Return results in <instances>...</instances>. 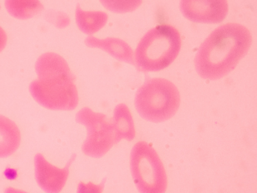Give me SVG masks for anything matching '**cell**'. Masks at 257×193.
Segmentation results:
<instances>
[{
	"label": "cell",
	"mask_w": 257,
	"mask_h": 193,
	"mask_svg": "<svg viewBox=\"0 0 257 193\" xmlns=\"http://www.w3.org/2000/svg\"><path fill=\"white\" fill-rule=\"evenodd\" d=\"M7 43V35L5 30L0 27V53L5 48Z\"/></svg>",
	"instance_id": "obj_17"
},
{
	"label": "cell",
	"mask_w": 257,
	"mask_h": 193,
	"mask_svg": "<svg viewBox=\"0 0 257 193\" xmlns=\"http://www.w3.org/2000/svg\"><path fill=\"white\" fill-rule=\"evenodd\" d=\"M85 44L90 47L101 49L116 59L135 64L132 47L120 39H98L90 37L86 39Z\"/></svg>",
	"instance_id": "obj_10"
},
{
	"label": "cell",
	"mask_w": 257,
	"mask_h": 193,
	"mask_svg": "<svg viewBox=\"0 0 257 193\" xmlns=\"http://www.w3.org/2000/svg\"><path fill=\"white\" fill-rule=\"evenodd\" d=\"M21 142L17 125L7 117L0 115V158H7L17 152Z\"/></svg>",
	"instance_id": "obj_11"
},
{
	"label": "cell",
	"mask_w": 257,
	"mask_h": 193,
	"mask_svg": "<svg viewBox=\"0 0 257 193\" xmlns=\"http://www.w3.org/2000/svg\"><path fill=\"white\" fill-rule=\"evenodd\" d=\"M38 80H64L74 81L68 63L61 56L55 53H46L40 56L36 63Z\"/></svg>",
	"instance_id": "obj_9"
},
{
	"label": "cell",
	"mask_w": 257,
	"mask_h": 193,
	"mask_svg": "<svg viewBox=\"0 0 257 193\" xmlns=\"http://www.w3.org/2000/svg\"><path fill=\"white\" fill-rule=\"evenodd\" d=\"M6 8L9 14L20 20L32 18L40 14L44 10V6L40 1H12L7 0L5 3Z\"/></svg>",
	"instance_id": "obj_14"
},
{
	"label": "cell",
	"mask_w": 257,
	"mask_h": 193,
	"mask_svg": "<svg viewBox=\"0 0 257 193\" xmlns=\"http://www.w3.org/2000/svg\"><path fill=\"white\" fill-rule=\"evenodd\" d=\"M101 3L109 10L117 13L132 11L142 4V1H101Z\"/></svg>",
	"instance_id": "obj_15"
},
{
	"label": "cell",
	"mask_w": 257,
	"mask_h": 193,
	"mask_svg": "<svg viewBox=\"0 0 257 193\" xmlns=\"http://www.w3.org/2000/svg\"><path fill=\"white\" fill-rule=\"evenodd\" d=\"M132 178L140 193H166L168 178L156 149L146 142H139L130 155Z\"/></svg>",
	"instance_id": "obj_4"
},
{
	"label": "cell",
	"mask_w": 257,
	"mask_h": 193,
	"mask_svg": "<svg viewBox=\"0 0 257 193\" xmlns=\"http://www.w3.org/2000/svg\"><path fill=\"white\" fill-rule=\"evenodd\" d=\"M74 81L64 80H35L30 91L34 100L50 110L72 111L79 102Z\"/></svg>",
	"instance_id": "obj_6"
},
{
	"label": "cell",
	"mask_w": 257,
	"mask_h": 193,
	"mask_svg": "<svg viewBox=\"0 0 257 193\" xmlns=\"http://www.w3.org/2000/svg\"><path fill=\"white\" fill-rule=\"evenodd\" d=\"M180 10L192 22L218 24L227 16L229 5L225 0H182Z\"/></svg>",
	"instance_id": "obj_7"
},
{
	"label": "cell",
	"mask_w": 257,
	"mask_h": 193,
	"mask_svg": "<svg viewBox=\"0 0 257 193\" xmlns=\"http://www.w3.org/2000/svg\"><path fill=\"white\" fill-rule=\"evenodd\" d=\"M107 14L101 11H84L77 6L76 10V23L77 27L86 34H95L107 24Z\"/></svg>",
	"instance_id": "obj_13"
},
{
	"label": "cell",
	"mask_w": 257,
	"mask_h": 193,
	"mask_svg": "<svg viewBox=\"0 0 257 193\" xmlns=\"http://www.w3.org/2000/svg\"><path fill=\"white\" fill-rule=\"evenodd\" d=\"M112 122L115 132L116 144L120 142L122 139H125L129 142L135 139L136 127L133 117L127 105L120 104L116 106Z\"/></svg>",
	"instance_id": "obj_12"
},
{
	"label": "cell",
	"mask_w": 257,
	"mask_h": 193,
	"mask_svg": "<svg viewBox=\"0 0 257 193\" xmlns=\"http://www.w3.org/2000/svg\"><path fill=\"white\" fill-rule=\"evenodd\" d=\"M4 193H28L24 190L18 189V188H13V187H8L4 190Z\"/></svg>",
	"instance_id": "obj_18"
},
{
	"label": "cell",
	"mask_w": 257,
	"mask_h": 193,
	"mask_svg": "<svg viewBox=\"0 0 257 193\" xmlns=\"http://www.w3.org/2000/svg\"><path fill=\"white\" fill-rule=\"evenodd\" d=\"M182 47L180 33L171 25L151 29L139 43L134 61L139 71H160L169 67Z\"/></svg>",
	"instance_id": "obj_2"
},
{
	"label": "cell",
	"mask_w": 257,
	"mask_h": 193,
	"mask_svg": "<svg viewBox=\"0 0 257 193\" xmlns=\"http://www.w3.org/2000/svg\"><path fill=\"white\" fill-rule=\"evenodd\" d=\"M74 158V156L64 168H60L47 162L42 154H37L34 158V167L39 186L47 193H60L67 183L70 166Z\"/></svg>",
	"instance_id": "obj_8"
},
{
	"label": "cell",
	"mask_w": 257,
	"mask_h": 193,
	"mask_svg": "<svg viewBox=\"0 0 257 193\" xmlns=\"http://www.w3.org/2000/svg\"><path fill=\"white\" fill-rule=\"evenodd\" d=\"M251 45L252 35L243 25L229 23L220 26L199 47L195 70L204 79L222 78L236 67Z\"/></svg>",
	"instance_id": "obj_1"
},
{
	"label": "cell",
	"mask_w": 257,
	"mask_h": 193,
	"mask_svg": "<svg viewBox=\"0 0 257 193\" xmlns=\"http://www.w3.org/2000/svg\"><path fill=\"white\" fill-rule=\"evenodd\" d=\"M180 103V93L176 85L165 78L146 80L135 99L136 110L142 119L156 123L172 119Z\"/></svg>",
	"instance_id": "obj_3"
},
{
	"label": "cell",
	"mask_w": 257,
	"mask_h": 193,
	"mask_svg": "<svg viewBox=\"0 0 257 193\" xmlns=\"http://www.w3.org/2000/svg\"><path fill=\"white\" fill-rule=\"evenodd\" d=\"M104 183L105 179L99 185H96L91 181L87 183L81 181L77 186V193H102L104 190Z\"/></svg>",
	"instance_id": "obj_16"
},
{
	"label": "cell",
	"mask_w": 257,
	"mask_h": 193,
	"mask_svg": "<svg viewBox=\"0 0 257 193\" xmlns=\"http://www.w3.org/2000/svg\"><path fill=\"white\" fill-rule=\"evenodd\" d=\"M76 121L87 128V138L82 151L87 156L101 158L116 145L113 122L104 114L93 112L86 107L79 111Z\"/></svg>",
	"instance_id": "obj_5"
}]
</instances>
